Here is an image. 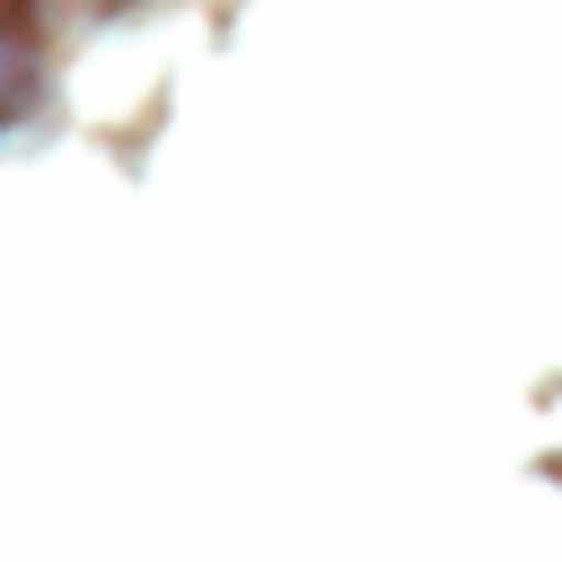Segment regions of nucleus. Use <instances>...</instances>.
Segmentation results:
<instances>
[{"label": "nucleus", "instance_id": "1", "mask_svg": "<svg viewBox=\"0 0 562 562\" xmlns=\"http://www.w3.org/2000/svg\"><path fill=\"white\" fill-rule=\"evenodd\" d=\"M35 88H44V61H35V35L0 18V123H18V114L35 105Z\"/></svg>", "mask_w": 562, "mask_h": 562}]
</instances>
